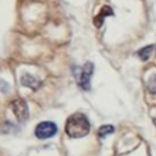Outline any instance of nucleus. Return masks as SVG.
Listing matches in <instances>:
<instances>
[{
  "label": "nucleus",
  "mask_w": 156,
  "mask_h": 156,
  "mask_svg": "<svg viewBox=\"0 0 156 156\" xmlns=\"http://www.w3.org/2000/svg\"><path fill=\"white\" fill-rule=\"evenodd\" d=\"M90 123L85 115L83 113H74L69 116L66 121L65 130L68 136L71 138H82L89 133Z\"/></svg>",
  "instance_id": "nucleus-1"
},
{
  "label": "nucleus",
  "mask_w": 156,
  "mask_h": 156,
  "mask_svg": "<svg viewBox=\"0 0 156 156\" xmlns=\"http://www.w3.org/2000/svg\"><path fill=\"white\" fill-rule=\"evenodd\" d=\"M56 133H57V126L50 121L40 122L34 129V134L38 139H49L54 136Z\"/></svg>",
  "instance_id": "nucleus-2"
},
{
  "label": "nucleus",
  "mask_w": 156,
  "mask_h": 156,
  "mask_svg": "<svg viewBox=\"0 0 156 156\" xmlns=\"http://www.w3.org/2000/svg\"><path fill=\"white\" fill-rule=\"evenodd\" d=\"M93 73H94V65L91 62H87L82 67L79 74H77V82L82 89H84V90L90 89V78H91Z\"/></svg>",
  "instance_id": "nucleus-3"
},
{
  "label": "nucleus",
  "mask_w": 156,
  "mask_h": 156,
  "mask_svg": "<svg viewBox=\"0 0 156 156\" xmlns=\"http://www.w3.org/2000/svg\"><path fill=\"white\" fill-rule=\"evenodd\" d=\"M11 107H12V111H13L16 118H17L20 122H24V121L28 119L29 111H28L27 102H26L23 99H16V100L11 104Z\"/></svg>",
  "instance_id": "nucleus-4"
},
{
  "label": "nucleus",
  "mask_w": 156,
  "mask_h": 156,
  "mask_svg": "<svg viewBox=\"0 0 156 156\" xmlns=\"http://www.w3.org/2000/svg\"><path fill=\"white\" fill-rule=\"evenodd\" d=\"M21 83H22L24 87L30 88V89H38V88L40 87V84H41V82H40L39 79H37L35 77H33V76L29 74V73L22 74V77H21Z\"/></svg>",
  "instance_id": "nucleus-5"
},
{
  "label": "nucleus",
  "mask_w": 156,
  "mask_h": 156,
  "mask_svg": "<svg viewBox=\"0 0 156 156\" xmlns=\"http://www.w3.org/2000/svg\"><path fill=\"white\" fill-rule=\"evenodd\" d=\"M111 15H113L112 9H111L110 6H102L101 10H100V12L94 17L93 22H94V24H95L96 27H101L102 23H104L105 17H106V16H111Z\"/></svg>",
  "instance_id": "nucleus-6"
},
{
  "label": "nucleus",
  "mask_w": 156,
  "mask_h": 156,
  "mask_svg": "<svg viewBox=\"0 0 156 156\" xmlns=\"http://www.w3.org/2000/svg\"><path fill=\"white\" fill-rule=\"evenodd\" d=\"M152 50H154V45H147V46H145V48H143V49H140L138 51V56L143 61H147L150 55H151V52H152Z\"/></svg>",
  "instance_id": "nucleus-7"
},
{
  "label": "nucleus",
  "mask_w": 156,
  "mask_h": 156,
  "mask_svg": "<svg viewBox=\"0 0 156 156\" xmlns=\"http://www.w3.org/2000/svg\"><path fill=\"white\" fill-rule=\"evenodd\" d=\"M113 132H115V128H113L112 126H110V124H106V126H102V127L99 128L98 135H99L100 138H106L108 134H111V133H113Z\"/></svg>",
  "instance_id": "nucleus-8"
},
{
  "label": "nucleus",
  "mask_w": 156,
  "mask_h": 156,
  "mask_svg": "<svg viewBox=\"0 0 156 156\" xmlns=\"http://www.w3.org/2000/svg\"><path fill=\"white\" fill-rule=\"evenodd\" d=\"M146 87H147V90L151 94H156V74H154V76H151L149 78Z\"/></svg>",
  "instance_id": "nucleus-9"
},
{
  "label": "nucleus",
  "mask_w": 156,
  "mask_h": 156,
  "mask_svg": "<svg viewBox=\"0 0 156 156\" xmlns=\"http://www.w3.org/2000/svg\"><path fill=\"white\" fill-rule=\"evenodd\" d=\"M154 122H155V124H156V117H155V119H154Z\"/></svg>",
  "instance_id": "nucleus-10"
}]
</instances>
